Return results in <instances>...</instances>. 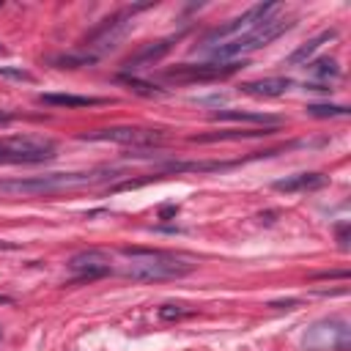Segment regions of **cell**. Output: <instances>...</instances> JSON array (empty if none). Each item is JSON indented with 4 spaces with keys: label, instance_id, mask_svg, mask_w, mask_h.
Segmentation results:
<instances>
[{
    "label": "cell",
    "instance_id": "obj_19",
    "mask_svg": "<svg viewBox=\"0 0 351 351\" xmlns=\"http://www.w3.org/2000/svg\"><path fill=\"white\" fill-rule=\"evenodd\" d=\"M310 66V71L318 77V80H335V77H340V66H337V60H332V58H318V60H313V63H307Z\"/></svg>",
    "mask_w": 351,
    "mask_h": 351
},
{
    "label": "cell",
    "instance_id": "obj_15",
    "mask_svg": "<svg viewBox=\"0 0 351 351\" xmlns=\"http://www.w3.org/2000/svg\"><path fill=\"white\" fill-rule=\"evenodd\" d=\"M41 104L49 107H93V104H107V99L99 96H77V93H41Z\"/></svg>",
    "mask_w": 351,
    "mask_h": 351
},
{
    "label": "cell",
    "instance_id": "obj_27",
    "mask_svg": "<svg viewBox=\"0 0 351 351\" xmlns=\"http://www.w3.org/2000/svg\"><path fill=\"white\" fill-rule=\"evenodd\" d=\"M159 214H162V217H170V214H176V206H165Z\"/></svg>",
    "mask_w": 351,
    "mask_h": 351
},
{
    "label": "cell",
    "instance_id": "obj_3",
    "mask_svg": "<svg viewBox=\"0 0 351 351\" xmlns=\"http://www.w3.org/2000/svg\"><path fill=\"white\" fill-rule=\"evenodd\" d=\"M293 27V19L291 16H282V14H271L266 16L263 22H258L255 27H250L247 33L230 38V41H222L219 47H211V58L219 60V63H228V60H239L255 49H263L266 44H271L274 38H280L282 33H288Z\"/></svg>",
    "mask_w": 351,
    "mask_h": 351
},
{
    "label": "cell",
    "instance_id": "obj_24",
    "mask_svg": "<svg viewBox=\"0 0 351 351\" xmlns=\"http://www.w3.org/2000/svg\"><path fill=\"white\" fill-rule=\"evenodd\" d=\"M313 280H348V269H337V271H315Z\"/></svg>",
    "mask_w": 351,
    "mask_h": 351
},
{
    "label": "cell",
    "instance_id": "obj_20",
    "mask_svg": "<svg viewBox=\"0 0 351 351\" xmlns=\"http://www.w3.org/2000/svg\"><path fill=\"white\" fill-rule=\"evenodd\" d=\"M307 115H313V118H346L348 107L346 104H307Z\"/></svg>",
    "mask_w": 351,
    "mask_h": 351
},
{
    "label": "cell",
    "instance_id": "obj_23",
    "mask_svg": "<svg viewBox=\"0 0 351 351\" xmlns=\"http://www.w3.org/2000/svg\"><path fill=\"white\" fill-rule=\"evenodd\" d=\"M0 77L25 80V82H30V80H33V74H30V71H22V69H11V66H0Z\"/></svg>",
    "mask_w": 351,
    "mask_h": 351
},
{
    "label": "cell",
    "instance_id": "obj_22",
    "mask_svg": "<svg viewBox=\"0 0 351 351\" xmlns=\"http://www.w3.org/2000/svg\"><path fill=\"white\" fill-rule=\"evenodd\" d=\"M195 310L192 307H186V304H162L159 310H156V315L162 318V321H178V318H186V315H192Z\"/></svg>",
    "mask_w": 351,
    "mask_h": 351
},
{
    "label": "cell",
    "instance_id": "obj_10",
    "mask_svg": "<svg viewBox=\"0 0 351 351\" xmlns=\"http://www.w3.org/2000/svg\"><path fill=\"white\" fill-rule=\"evenodd\" d=\"M69 271L77 274V280H96L112 271L110 255L104 250H82L69 258Z\"/></svg>",
    "mask_w": 351,
    "mask_h": 351
},
{
    "label": "cell",
    "instance_id": "obj_1",
    "mask_svg": "<svg viewBox=\"0 0 351 351\" xmlns=\"http://www.w3.org/2000/svg\"><path fill=\"white\" fill-rule=\"evenodd\" d=\"M115 170H82V173H47V176H27V178H0L3 197H30V195H52L66 189H82L112 181Z\"/></svg>",
    "mask_w": 351,
    "mask_h": 351
},
{
    "label": "cell",
    "instance_id": "obj_18",
    "mask_svg": "<svg viewBox=\"0 0 351 351\" xmlns=\"http://www.w3.org/2000/svg\"><path fill=\"white\" fill-rule=\"evenodd\" d=\"M99 58H93V55H88V52H66V55H58V58H52V63L58 66V69H80V66H90V63H96Z\"/></svg>",
    "mask_w": 351,
    "mask_h": 351
},
{
    "label": "cell",
    "instance_id": "obj_16",
    "mask_svg": "<svg viewBox=\"0 0 351 351\" xmlns=\"http://www.w3.org/2000/svg\"><path fill=\"white\" fill-rule=\"evenodd\" d=\"M335 36H337L335 30H324V33L313 36L310 41H304L299 49H293V52L288 55V63H291V66H304V63H307V60H310V58H313V55H315L326 41H332Z\"/></svg>",
    "mask_w": 351,
    "mask_h": 351
},
{
    "label": "cell",
    "instance_id": "obj_25",
    "mask_svg": "<svg viewBox=\"0 0 351 351\" xmlns=\"http://www.w3.org/2000/svg\"><path fill=\"white\" fill-rule=\"evenodd\" d=\"M337 241H340V250H348V222L337 225Z\"/></svg>",
    "mask_w": 351,
    "mask_h": 351
},
{
    "label": "cell",
    "instance_id": "obj_26",
    "mask_svg": "<svg viewBox=\"0 0 351 351\" xmlns=\"http://www.w3.org/2000/svg\"><path fill=\"white\" fill-rule=\"evenodd\" d=\"M299 304V299H288V302H271V307H293Z\"/></svg>",
    "mask_w": 351,
    "mask_h": 351
},
{
    "label": "cell",
    "instance_id": "obj_7",
    "mask_svg": "<svg viewBox=\"0 0 351 351\" xmlns=\"http://www.w3.org/2000/svg\"><path fill=\"white\" fill-rule=\"evenodd\" d=\"M140 8H148V5H134V8H129V11H121V14L107 16V19L85 38V52L93 55V58H99L101 52L112 49V47L132 30V14L140 11Z\"/></svg>",
    "mask_w": 351,
    "mask_h": 351
},
{
    "label": "cell",
    "instance_id": "obj_13",
    "mask_svg": "<svg viewBox=\"0 0 351 351\" xmlns=\"http://www.w3.org/2000/svg\"><path fill=\"white\" fill-rule=\"evenodd\" d=\"M291 88L288 77H263V80H252L241 85V93L247 96H258V99H274L280 93H285Z\"/></svg>",
    "mask_w": 351,
    "mask_h": 351
},
{
    "label": "cell",
    "instance_id": "obj_2",
    "mask_svg": "<svg viewBox=\"0 0 351 351\" xmlns=\"http://www.w3.org/2000/svg\"><path fill=\"white\" fill-rule=\"evenodd\" d=\"M121 255L129 261L123 266V277L140 282H162V280H181L195 271V263L184 255L165 252V250H143V247H123Z\"/></svg>",
    "mask_w": 351,
    "mask_h": 351
},
{
    "label": "cell",
    "instance_id": "obj_17",
    "mask_svg": "<svg viewBox=\"0 0 351 351\" xmlns=\"http://www.w3.org/2000/svg\"><path fill=\"white\" fill-rule=\"evenodd\" d=\"M239 162H170L165 170L170 173H211V170H228Z\"/></svg>",
    "mask_w": 351,
    "mask_h": 351
},
{
    "label": "cell",
    "instance_id": "obj_5",
    "mask_svg": "<svg viewBox=\"0 0 351 351\" xmlns=\"http://www.w3.org/2000/svg\"><path fill=\"white\" fill-rule=\"evenodd\" d=\"M80 140L88 143H118L129 148H154L165 140L162 129H145V126H107V129H93L82 132Z\"/></svg>",
    "mask_w": 351,
    "mask_h": 351
},
{
    "label": "cell",
    "instance_id": "obj_21",
    "mask_svg": "<svg viewBox=\"0 0 351 351\" xmlns=\"http://www.w3.org/2000/svg\"><path fill=\"white\" fill-rule=\"evenodd\" d=\"M118 80L123 85H129L134 93H140V96H162V88H156L154 82H145V80H137V77H129V74H121Z\"/></svg>",
    "mask_w": 351,
    "mask_h": 351
},
{
    "label": "cell",
    "instance_id": "obj_11",
    "mask_svg": "<svg viewBox=\"0 0 351 351\" xmlns=\"http://www.w3.org/2000/svg\"><path fill=\"white\" fill-rule=\"evenodd\" d=\"M173 36L170 38H159V41H151V44H143L137 52H132L126 60H123V69L126 71H137V69H145V66H154L159 63L170 49H173Z\"/></svg>",
    "mask_w": 351,
    "mask_h": 351
},
{
    "label": "cell",
    "instance_id": "obj_14",
    "mask_svg": "<svg viewBox=\"0 0 351 351\" xmlns=\"http://www.w3.org/2000/svg\"><path fill=\"white\" fill-rule=\"evenodd\" d=\"M211 121H236V123H258L263 126H280L282 118L269 115V112H244V110H217L211 112Z\"/></svg>",
    "mask_w": 351,
    "mask_h": 351
},
{
    "label": "cell",
    "instance_id": "obj_9",
    "mask_svg": "<svg viewBox=\"0 0 351 351\" xmlns=\"http://www.w3.org/2000/svg\"><path fill=\"white\" fill-rule=\"evenodd\" d=\"M302 343L307 351H326V348L343 351L348 346V324L346 321H318L304 335Z\"/></svg>",
    "mask_w": 351,
    "mask_h": 351
},
{
    "label": "cell",
    "instance_id": "obj_4",
    "mask_svg": "<svg viewBox=\"0 0 351 351\" xmlns=\"http://www.w3.org/2000/svg\"><path fill=\"white\" fill-rule=\"evenodd\" d=\"M58 145L38 134H11L0 137V165H41L55 159Z\"/></svg>",
    "mask_w": 351,
    "mask_h": 351
},
{
    "label": "cell",
    "instance_id": "obj_29",
    "mask_svg": "<svg viewBox=\"0 0 351 351\" xmlns=\"http://www.w3.org/2000/svg\"><path fill=\"white\" fill-rule=\"evenodd\" d=\"M8 302H11L8 296H0V304H8Z\"/></svg>",
    "mask_w": 351,
    "mask_h": 351
},
{
    "label": "cell",
    "instance_id": "obj_12",
    "mask_svg": "<svg viewBox=\"0 0 351 351\" xmlns=\"http://www.w3.org/2000/svg\"><path fill=\"white\" fill-rule=\"evenodd\" d=\"M324 184H326L324 173H296V176H285L274 181L271 186L277 192H313V189H321Z\"/></svg>",
    "mask_w": 351,
    "mask_h": 351
},
{
    "label": "cell",
    "instance_id": "obj_30",
    "mask_svg": "<svg viewBox=\"0 0 351 351\" xmlns=\"http://www.w3.org/2000/svg\"><path fill=\"white\" fill-rule=\"evenodd\" d=\"M0 52H3V44H0Z\"/></svg>",
    "mask_w": 351,
    "mask_h": 351
},
{
    "label": "cell",
    "instance_id": "obj_8",
    "mask_svg": "<svg viewBox=\"0 0 351 351\" xmlns=\"http://www.w3.org/2000/svg\"><path fill=\"white\" fill-rule=\"evenodd\" d=\"M277 11H280V5H277V3H258V5L247 8L244 14L233 16L230 22H225V25L214 27V30L206 36V44H214V41H219V44H222L225 38H236V36L247 33L250 27H255L258 22H263L266 16H271V14H277Z\"/></svg>",
    "mask_w": 351,
    "mask_h": 351
},
{
    "label": "cell",
    "instance_id": "obj_28",
    "mask_svg": "<svg viewBox=\"0 0 351 351\" xmlns=\"http://www.w3.org/2000/svg\"><path fill=\"white\" fill-rule=\"evenodd\" d=\"M8 121H11V115L8 112H0V123H8Z\"/></svg>",
    "mask_w": 351,
    "mask_h": 351
},
{
    "label": "cell",
    "instance_id": "obj_6",
    "mask_svg": "<svg viewBox=\"0 0 351 351\" xmlns=\"http://www.w3.org/2000/svg\"><path fill=\"white\" fill-rule=\"evenodd\" d=\"M244 63L239 60H228V63H219V60H208V63H178L173 69H167L162 77L167 82H176V85H192V82H217V80H225L230 74H236Z\"/></svg>",
    "mask_w": 351,
    "mask_h": 351
}]
</instances>
